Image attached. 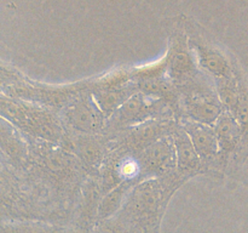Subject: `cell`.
Returning <instances> with one entry per match:
<instances>
[{
  "label": "cell",
  "mask_w": 248,
  "mask_h": 233,
  "mask_svg": "<svg viewBox=\"0 0 248 233\" xmlns=\"http://www.w3.org/2000/svg\"><path fill=\"white\" fill-rule=\"evenodd\" d=\"M1 116L27 136H33L50 143H58L63 138L61 120L48 107L2 96Z\"/></svg>",
  "instance_id": "obj_1"
},
{
  "label": "cell",
  "mask_w": 248,
  "mask_h": 233,
  "mask_svg": "<svg viewBox=\"0 0 248 233\" xmlns=\"http://www.w3.org/2000/svg\"><path fill=\"white\" fill-rule=\"evenodd\" d=\"M183 109L186 118L199 123L212 125L225 111L215 86L198 77L183 84Z\"/></svg>",
  "instance_id": "obj_2"
},
{
  "label": "cell",
  "mask_w": 248,
  "mask_h": 233,
  "mask_svg": "<svg viewBox=\"0 0 248 233\" xmlns=\"http://www.w3.org/2000/svg\"><path fill=\"white\" fill-rule=\"evenodd\" d=\"M62 119L74 133L97 135L106 126L107 116L97 103L92 92L80 91L63 107Z\"/></svg>",
  "instance_id": "obj_3"
},
{
  "label": "cell",
  "mask_w": 248,
  "mask_h": 233,
  "mask_svg": "<svg viewBox=\"0 0 248 233\" xmlns=\"http://www.w3.org/2000/svg\"><path fill=\"white\" fill-rule=\"evenodd\" d=\"M159 180H148L135 187L128 194L124 217L128 221L145 222L154 217L164 200L165 188Z\"/></svg>",
  "instance_id": "obj_4"
},
{
  "label": "cell",
  "mask_w": 248,
  "mask_h": 233,
  "mask_svg": "<svg viewBox=\"0 0 248 233\" xmlns=\"http://www.w3.org/2000/svg\"><path fill=\"white\" fill-rule=\"evenodd\" d=\"M143 176H161L176 165V152L171 133L150 143L138 155Z\"/></svg>",
  "instance_id": "obj_5"
},
{
  "label": "cell",
  "mask_w": 248,
  "mask_h": 233,
  "mask_svg": "<svg viewBox=\"0 0 248 233\" xmlns=\"http://www.w3.org/2000/svg\"><path fill=\"white\" fill-rule=\"evenodd\" d=\"M165 103L159 100H150L145 94H133L115 113L111 120L118 126H135L154 118L165 108Z\"/></svg>",
  "instance_id": "obj_6"
},
{
  "label": "cell",
  "mask_w": 248,
  "mask_h": 233,
  "mask_svg": "<svg viewBox=\"0 0 248 233\" xmlns=\"http://www.w3.org/2000/svg\"><path fill=\"white\" fill-rule=\"evenodd\" d=\"M165 60H166V70L172 82L186 84L198 77L196 58H194L189 51V48L186 45V41H183L182 38L174 39L173 45Z\"/></svg>",
  "instance_id": "obj_7"
},
{
  "label": "cell",
  "mask_w": 248,
  "mask_h": 233,
  "mask_svg": "<svg viewBox=\"0 0 248 233\" xmlns=\"http://www.w3.org/2000/svg\"><path fill=\"white\" fill-rule=\"evenodd\" d=\"M176 152V166L179 175L196 174L202 167L203 162L196 152L190 137L182 125H173L171 131Z\"/></svg>",
  "instance_id": "obj_8"
},
{
  "label": "cell",
  "mask_w": 248,
  "mask_h": 233,
  "mask_svg": "<svg viewBox=\"0 0 248 233\" xmlns=\"http://www.w3.org/2000/svg\"><path fill=\"white\" fill-rule=\"evenodd\" d=\"M182 126L189 135L196 152L203 163L213 159L219 154V143L212 125L186 118L182 123Z\"/></svg>",
  "instance_id": "obj_9"
},
{
  "label": "cell",
  "mask_w": 248,
  "mask_h": 233,
  "mask_svg": "<svg viewBox=\"0 0 248 233\" xmlns=\"http://www.w3.org/2000/svg\"><path fill=\"white\" fill-rule=\"evenodd\" d=\"M97 135L77 133L69 140V152L77 155L80 164L87 169H99L106 159V148Z\"/></svg>",
  "instance_id": "obj_10"
},
{
  "label": "cell",
  "mask_w": 248,
  "mask_h": 233,
  "mask_svg": "<svg viewBox=\"0 0 248 233\" xmlns=\"http://www.w3.org/2000/svg\"><path fill=\"white\" fill-rule=\"evenodd\" d=\"M1 150L9 162L16 166L23 165L29 155V150L21 133L9 120L2 118L1 124Z\"/></svg>",
  "instance_id": "obj_11"
},
{
  "label": "cell",
  "mask_w": 248,
  "mask_h": 233,
  "mask_svg": "<svg viewBox=\"0 0 248 233\" xmlns=\"http://www.w3.org/2000/svg\"><path fill=\"white\" fill-rule=\"evenodd\" d=\"M241 124L239 123L234 114L232 112L225 109L219 118L217 119L213 128H215L216 135H217L218 143H219V153L232 152L239 143L240 138L242 135V129Z\"/></svg>",
  "instance_id": "obj_12"
},
{
  "label": "cell",
  "mask_w": 248,
  "mask_h": 233,
  "mask_svg": "<svg viewBox=\"0 0 248 233\" xmlns=\"http://www.w3.org/2000/svg\"><path fill=\"white\" fill-rule=\"evenodd\" d=\"M194 50L196 52L195 56L198 65L213 79L224 77L232 72L227 58L216 49L206 46L203 44H196Z\"/></svg>",
  "instance_id": "obj_13"
},
{
  "label": "cell",
  "mask_w": 248,
  "mask_h": 233,
  "mask_svg": "<svg viewBox=\"0 0 248 233\" xmlns=\"http://www.w3.org/2000/svg\"><path fill=\"white\" fill-rule=\"evenodd\" d=\"M132 184V182H123L111 191L107 192L102 200L99 201L97 218L107 220L113 216L124 205V201L127 200V194H130Z\"/></svg>",
  "instance_id": "obj_14"
},
{
  "label": "cell",
  "mask_w": 248,
  "mask_h": 233,
  "mask_svg": "<svg viewBox=\"0 0 248 233\" xmlns=\"http://www.w3.org/2000/svg\"><path fill=\"white\" fill-rule=\"evenodd\" d=\"M63 227L43 222H17L4 223L2 233H60Z\"/></svg>",
  "instance_id": "obj_15"
},
{
  "label": "cell",
  "mask_w": 248,
  "mask_h": 233,
  "mask_svg": "<svg viewBox=\"0 0 248 233\" xmlns=\"http://www.w3.org/2000/svg\"><path fill=\"white\" fill-rule=\"evenodd\" d=\"M97 233H124L121 225H103L99 227Z\"/></svg>",
  "instance_id": "obj_16"
},
{
  "label": "cell",
  "mask_w": 248,
  "mask_h": 233,
  "mask_svg": "<svg viewBox=\"0 0 248 233\" xmlns=\"http://www.w3.org/2000/svg\"><path fill=\"white\" fill-rule=\"evenodd\" d=\"M87 228L82 227V226H77V227H70V228H62L60 233H87Z\"/></svg>",
  "instance_id": "obj_17"
}]
</instances>
